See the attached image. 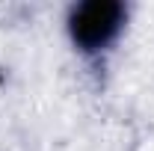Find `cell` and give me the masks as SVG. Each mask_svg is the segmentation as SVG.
Returning a JSON list of instances; mask_svg holds the SVG:
<instances>
[{
	"label": "cell",
	"instance_id": "6da1fadb",
	"mask_svg": "<svg viewBox=\"0 0 154 151\" xmlns=\"http://www.w3.org/2000/svg\"><path fill=\"white\" fill-rule=\"evenodd\" d=\"M128 18L131 6L125 0H80L65 15V33L80 57L98 59L122 39Z\"/></svg>",
	"mask_w": 154,
	"mask_h": 151
}]
</instances>
